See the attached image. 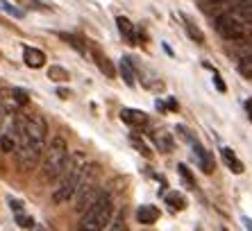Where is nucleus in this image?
<instances>
[{
    "mask_svg": "<svg viewBox=\"0 0 252 231\" xmlns=\"http://www.w3.org/2000/svg\"><path fill=\"white\" fill-rule=\"evenodd\" d=\"M84 163H87V159H84L82 152H77V154H73V156L66 159L64 170H62V174H59V188L53 193V202L55 204H64V202H68L70 197H75L77 179H80V173H82Z\"/></svg>",
    "mask_w": 252,
    "mask_h": 231,
    "instance_id": "nucleus-1",
    "label": "nucleus"
},
{
    "mask_svg": "<svg viewBox=\"0 0 252 231\" xmlns=\"http://www.w3.org/2000/svg\"><path fill=\"white\" fill-rule=\"evenodd\" d=\"M248 23H252V21H248L246 16H241L239 12L220 14L214 21V28H216L218 36H223L229 43H243V41H248L252 36V28Z\"/></svg>",
    "mask_w": 252,
    "mask_h": 231,
    "instance_id": "nucleus-2",
    "label": "nucleus"
},
{
    "mask_svg": "<svg viewBox=\"0 0 252 231\" xmlns=\"http://www.w3.org/2000/svg\"><path fill=\"white\" fill-rule=\"evenodd\" d=\"M112 215H114L112 197H109V193L102 191L98 200L84 211L80 229H105L112 222Z\"/></svg>",
    "mask_w": 252,
    "mask_h": 231,
    "instance_id": "nucleus-3",
    "label": "nucleus"
},
{
    "mask_svg": "<svg viewBox=\"0 0 252 231\" xmlns=\"http://www.w3.org/2000/svg\"><path fill=\"white\" fill-rule=\"evenodd\" d=\"M68 159V145H66L64 136H55L50 141V147L46 150V159H43L41 166V177L46 181L57 179L62 170H64V163Z\"/></svg>",
    "mask_w": 252,
    "mask_h": 231,
    "instance_id": "nucleus-4",
    "label": "nucleus"
},
{
    "mask_svg": "<svg viewBox=\"0 0 252 231\" xmlns=\"http://www.w3.org/2000/svg\"><path fill=\"white\" fill-rule=\"evenodd\" d=\"M100 193H102V191L95 186V181H94V184H89V186H84V188H80V191L75 193V211L84 213V211H87V208L100 197Z\"/></svg>",
    "mask_w": 252,
    "mask_h": 231,
    "instance_id": "nucleus-5",
    "label": "nucleus"
},
{
    "mask_svg": "<svg viewBox=\"0 0 252 231\" xmlns=\"http://www.w3.org/2000/svg\"><path fill=\"white\" fill-rule=\"evenodd\" d=\"M94 64L98 66L100 70H102V75L109 77V80H114V75H116V68H114V61L109 57H107L105 52L100 50V48H94Z\"/></svg>",
    "mask_w": 252,
    "mask_h": 231,
    "instance_id": "nucleus-6",
    "label": "nucleus"
},
{
    "mask_svg": "<svg viewBox=\"0 0 252 231\" xmlns=\"http://www.w3.org/2000/svg\"><path fill=\"white\" fill-rule=\"evenodd\" d=\"M23 61H25V66H30V68H41V66L46 64V55H43L41 50H36V48L25 46L23 48Z\"/></svg>",
    "mask_w": 252,
    "mask_h": 231,
    "instance_id": "nucleus-7",
    "label": "nucleus"
},
{
    "mask_svg": "<svg viewBox=\"0 0 252 231\" xmlns=\"http://www.w3.org/2000/svg\"><path fill=\"white\" fill-rule=\"evenodd\" d=\"M191 147H193V152H195V156H198V161H200V166H202V170H205L207 174H211L214 173V159H211V154L202 147V145L195 141V143H191Z\"/></svg>",
    "mask_w": 252,
    "mask_h": 231,
    "instance_id": "nucleus-8",
    "label": "nucleus"
},
{
    "mask_svg": "<svg viewBox=\"0 0 252 231\" xmlns=\"http://www.w3.org/2000/svg\"><path fill=\"white\" fill-rule=\"evenodd\" d=\"M121 116H123V120L127 122V125H132V127H146L148 125V116L139 109H123Z\"/></svg>",
    "mask_w": 252,
    "mask_h": 231,
    "instance_id": "nucleus-9",
    "label": "nucleus"
},
{
    "mask_svg": "<svg viewBox=\"0 0 252 231\" xmlns=\"http://www.w3.org/2000/svg\"><path fill=\"white\" fill-rule=\"evenodd\" d=\"M153 139H155V143H157V147H159V152H173L175 150V141H173V136H170L168 132H164V129H159V132H155L153 134Z\"/></svg>",
    "mask_w": 252,
    "mask_h": 231,
    "instance_id": "nucleus-10",
    "label": "nucleus"
},
{
    "mask_svg": "<svg viewBox=\"0 0 252 231\" xmlns=\"http://www.w3.org/2000/svg\"><path fill=\"white\" fill-rule=\"evenodd\" d=\"M220 152H223L225 166H227L232 173H234V174H241V173H243V163L239 161V156H236V152L232 150V147H223Z\"/></svg>",
    "mask_w": 252,
    "mask_h": 231,
    "instance_id": "nucleus-11",
    "label": "nucleus"
},
{
    "mask_svg": "<svg viewBox=\"0 0 252 231\" xmlns=\"http://www.w3.org/2000/svg\"><path fill=\"white\" fill-rule=\"evenodd\" d=\"M136 220L141 225H153L159 220V208L157 206H139L136 208Z\"/></svg>",
    "mask_w": 252,
    "mask_h": 231,
    "instance_id": "nucleus-12",
    "label": "nucleus"
},
{
    "mask_svg": "<svg viewBox=\"0 0 252 231\" xmlns=\"http://www.w3.org/2000/svg\"><path fill=\"white\" fill-rule=\"evenodd\" d=\"M182 23H184V29H187V34L191 36V39H193L198 46H202V43H205V32H202V29H200L198 25H195L189 16H182Z\"/></svg>",
    "mask_w": 252,
    "mask_h": 231,
    "instance_id": "nucleus-13",
    "label": "nucleus"
},
{
    "mask_svg": "<svg viewBox=\"0 0 252 231\" xmlns=\"http://www.w3.org/2000/svg\"><path fill=\"white\" fill-rule=\"evenodd\" d=\"M116 23H118V29H121V34H123L125 41H129V43H134L136 39V32H134V25H132V21L125 16H118L116 18Z\"/></svg>",
    "mask_w": 252,
    "mask_h": 231,
    "instance_id": "nucleus-14",
    "label": "nucleus"
},
{
    "mask_svg": "<svg viewBox=\"0 0 252 231\" xmlns=\"http://www.w3.org/2000/svg\"><path fill=\"white\" fill-rule=\"evenodd\" d=\"M59 39H64L66 43H68L73 50L80 52V55H87V48H84V43H82V39H80V36L68 34V32H59Z\"/></svg>",
    "mask_w": 252,
    "mask_h": 231,
    "instance_id": "nucleus-15",
    "label": "nucleus"
},
{
    "mask_svg": "<svg viewBox=\"0 0 252 231\" xmlns=\"http://www.w3.org/2000/svg\"><path fill=\"white\" fill-rule=\"evenodd\" d=\"M48 77L53 82H68L70 80L68 70L62 68V66H50V68H48Z\"/></svg>",
    "mask_w": 252,
    "mask_h": 231,
    "instance_id": "nucleus-16",
    "label": "nucleus"
},
{
    "mask_svg": "<svg viewBox=\"0 0 252 231\" xmlns=\"http://www.w3.org/2000/svg\"><path fill=\"white\" fill-rule=\"evenodd\" d=\"M121 75H123V80H125L127 87H134V70H132V66H129L127 57H123V61H121Z\"/></svg>",
    "mask_w": 252,
    "mask_h": 231,
    "instance_id": "nucleus-17",
    "label": "nucleus"
},
{
    "mask_svg": "<svg viewBox=\"0 0 252 231\" xmlns=\"http://www.w3.org/2000/svg\"><path fill=\"white\" fill-rule=\"evenodd\" d=\"M234 9L248 21H252V0H234Z\"/></svg>",
    "mask_w": 252,
    "mask_h": 231,
    "instance_id": "nucleus-18",
    "label": "nucleus"
},
{
    "mask_svg": "<svg viewBox=\"0 0 252 231\" xmlns=\"http://www.w3.org/2000/svg\"><path fill=\"white\" fill-rule=\"evenodd\" d=\"M129 143H132V145L136 147V150H139V154H141V156H146V159H148V156H153L150 147H148V145L143 143V141H141L139 136H136V134H129Z\"/></svg>",
    "mask_w": 252,
    "mask_h": 231,
    "instance_id": "nucleus-19",
    "label": "nucleus"
},
{
    "mask_svg": "<svg viewBox=\"0 0 252 231\" xmlns=\"http://www.w3.org/2000/svg\"><path fill=\"white\" fill-rule=\"evenodd\" d=\"M236 70H239L243 77L252 80V55H250V57H243V59H241L239 66H236Z\"/></svg>",
    "mask_w": 252,
    "mask_h": 231,
    "instance_id": "nucleus-20",
    "label": "nucleus"
},
{
    "mask_svg": "<svg viewBox=\"0 0 252 231\" xmlns=\"http://www.w3.org/2000/svg\"><path fill=\"white\" fill-rule=\"evenodd\" d=\"M166 202H168L173 208H177V211H182L184 208V197L180 195V193H175V191L166 193Z\"/></svg>",
    "mask_w": 252,
    "mask_h": 231,
    "instance_id": "nucleus-21",
    "label": "nucleus"
},
{
    "mask_svg": "<svg viewBox=\"0 0 252 231\" xmlns=\"http://www.w3.org/2000/svg\"><path fill=\"white\" fill-rule=\"evenodd\" d=\"M177 170H180V177H182V179L189 184V188L193 191V188H195V179H193V174H191V170H189L184 163H180V166H177Z\"/></svg>",
    "mask_w": 252,
    "mask_h": 231,
    "instance_id": "nucleus-22",
    "label": "nucleus"
},
{
    "mask_svg": "<svg viewBox=\"0 0 252 231\" xmlns=\"http://www.w3.org/2000/svg\"><path fill=\"white\" fill-rule=\"evenodd\" d=\"M109 227H112V229H116V231L127 229V225H125V208H121V211H118V215L112 220V222H109Z\"/></svg>",
    "mask_w": 252,
    "mask_h": 231,
    "instance_id": "nucleus-23",
    "label": "nucleus"
},
{
    "mask_svg": "<svg viewBox=\"0 0 252 231\" xmlns=\"http://www.w3.org/2000/svg\"><path fill=\"white\" fill-rule=\"evenodd\" d=\"M0 150L14 152V134H2V136H0Z\"/></svg>",
    "mask_w": 252,
    "mask_h": 231,
    "instance_id": "nucleus-24",
    "label": "nucleus"
},
{
    "mask_svg": "<svg viewBox=\"0 0 252 231\" xmlns=\"http://www.w3.org/2000/svg\"><path fill=\"white\" fill-rule=\"evenodd\" d=\"M0 9H2V12H7V14H12L14 18H21V16H23V12H21V9H16V7L9 5V2H5V0H0Z\"/></svg>",
    "mask_w": 252,
    "mask_h": 231,
    "instance_id": "nucleus-25",
    "label": "nucleus"
},
{
    "mask_svg": "<svg viewBox=\"0 0 252 231\" xmlns=\"http://www.w3.org/2000/svg\"><path fill=\"white\" fill-rule=\"evenodd\" d=\"M16 2L23 7H30V9H46V5L39 2V0H16Z\"/></svg>",
    "mask_w": 252,
    "mask_h": 231,
    "instance_id": "nucleus-26",
    "label": "nucleus"
},
{
    "mask_svg": "<svg viewBox=\"0 0 252 231\" xmlns=\"http://www.w3.org/2000/svg\"><path fill=\"white\" fill-rule=\"evenodd\" d=\"M12 95H14V98H16V102H18V104H25V102H28V93H25V91H21V88H14V91H12Z\"/></svg>",
    "mask_w": 252,
    "mask_h": 231,
    "instance_id": "nucleus-27",
    "label": "nucleus"
},
{
    "mask_svg": "<svg viewBox=\"0 0 252 231\" xmlns=\"http://www.w3.org/2000/svg\"><path fill=\"white\" fill-rule=\"evenodd\" d=\"M214 84H216V88H218V91H220V93H225V91H227V87H225V82L220 80V75H216V73H214Z\"/></svg>",
    "mask_w": 252,
    "mask_h": 231,
    "instance_id": "nucleus-28",
    "label": "nucleus"
},
{
    "mask_svg": "<svg viewBox=\"0 0 252 231\" xmlns=\"http://www.w3.org/2000/svg\"><path fill=\"white\" fill-rule=\"evenodd\" d=\"M246 111H248V118H250V122H252V98L246 102Z\"/></svg>",
    "mask_w": 252,
    "mask_h": 231,
    "instance_id": "nucleus-29",
    "label": "nucleus"
},
{
    "mask_svg": "<svg viewBox=\"0 0 252 231\" xmlns=\"http://www.w3.org/2000/svg\"><path fill=\"white\" fill-rule=\"evenodd\" d=\"M57 95H62L64 100H68V98H70V91H64V88H57Z\"/></svg>",
    "mask_w": 252,
    "mask_h": 231,
    "instance_id": "nucleus-30",
    "label": "nucleus"
},
{
    "mask_svg": "<svg viewBox=\"0 0 252 231\" xmlns=\"http://www.w3.org/2000/svg\"><path fill=\"white\" fill-rule=\"evenodd\" d=\"M207 5H218V2H223V0H205Z\"/></svg>",
    "mask_w": 252,
    "mask_h": 231,
    "instance_id": "nucleus-31",
    "label": "nucleus"
}]
</instances>
